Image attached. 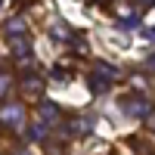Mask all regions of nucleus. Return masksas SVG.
<instances>
[{"label": "nucleus", "mask_w": 155, "mask_h": 155, "mask_svg": "<svg viewBox=\"0 0 155 155\" xmlns=\"http://www.w3.org/2000/svg\"><path fill=\"white\" fill-rule=\"evenodd\" d=\"M146 65H149V68H152V71H155V53H152V56H149V59H146Z\"/></svg>", "instance_id": "nucleus-13"}, {"label": "nucleus", "mask_w": 155, "mask_h": 155, "mask_svg": "<svg viewBox=\"0 0 155 155\" xmlns=\"http://www.w3.org/2000/svg\"><path fill=\"white\" fill-rule=\"evenodd\" d=\"M143 37H146V41H155V28H146V31H143Z\"/></svg>", "instance_id": "nucleus-12"}, {"label": "nucleus", "mask_w": 155, "mask_h": 155, "mask_svg": "<svg viewBox=\"0 0 155 155\" xmlns=\"http://www.w3.org/2000/svg\"><path fill=\"white\" fill-rule=\"evenodd\" d=\"M71 50H74V53H87V50H90V44H87V37L84 34H71Z\"/></svg>", "instance_id": "nucleus-7"}, {"label": "nucleus", "mask_w": 155, "mask_h": 155, "mask_svg": "<svg viewBox=\"0 0 155 155\" xmlns=\"http://www.w3.org/2000/svg\"><path fill=\"white\" fill-rule=\"evenodd\" d=\"M22 90L28 96H41V90H44V81L37 78L34 71H28V74H22Z\"/></svg>", "instance_id": "nucleus-6"}, {"label": "nucleus", "mask_w": 155, "mask_h": 155, "mask_svg": "<svg viewBox=\"0 0 155 155\" xmlns=\"http://www.w3.org/2000/svg\"><path fill=\"white\" fill-rule=\"evenodd\" d=\"M6 31H9V37H19V34H25V22H22V19H9Z\"/></svg>", "instance_id": "nucleus-9"}, {"label": "nucleus", "mask_w": 155, "mask_h": 155, "mask_svg": "<svg viewBox=\"0 0 155 155\" xmlns=\"http://www.w3.org/2000/svg\"><path fill=\"white\" fill-rule=\"evenodd\" d=\"M22 115H25V109L19 106V102H12V106H6L3 112H0V124H6V127H19V124H22Z\"/></svg>", "instance_id": "nucleus-4"}, {"label": "nucleus", "mask_w": 155, "mask_h": 155, "mask_svg": "<svg viewBox=\"0 0 155 155\" xmlns=\"http://www.w3.org/2000/svg\"><path fill=\"white\" fill-rule=\"evenodd\" d=\"M41 118H44L47 124H50V121H56V118H59V109L53 106V102H44V106H41Z\"/></svg>", "instance_id": "nucleus-8"}, {"label": "nucleus", "mask_w": 155, "mask_h": 155, "mask_svg": "<svg viewBox=\"0 0 155 155\" xmlns=\"http://www.w3.org/2000/svg\"><path fill=\"white\" fill-rule=\"evenodd\" d=\"M90 130H93V118H74V121H68L65 127H62V134H65L68 140L81 137V134H90Z\"/></svg>", "instance_id": "nucleus-3"}, {"label": "nucleus", "mask_w": 155, "mask_h": 155, "mask_svg": "<svg viewBox=\"0 0 155 155\" xmlns=\"http://www.w3.org/2000/svg\"><path fill=\"white\" fill-rule=\"evenodd\" d=\"M121 112H124V115H130V118H149L152 106H149V99H146V96L130 93V96H124V99H121Z\"/></svg>", "instance_id": "nucleus-2"}, {"label": "nucleus", "mask_w": 155, "mask_h": 155, "mask_svg": "<svg viewBox=\"0 0 155 155\" xmlns=\"http://www.w3.org/2000/svg\"><path fill=\"white\" fill-rule=\"evenodd\" d=\"M44 137H47V127L44 124H34L31 127V140H44Z\"/></svg>", "instance_id": "nucleus-11"}, {"label": "nucleus", "mask_w": 155, "mask_h": 155, "mask_svg": "<svg viewBox=\"0 0 155 155\" xmlns=\"http://www.w3.org/2000/svg\"><path fill=\"white\" fill-rule=\"evenodd\" d=\"M115 78H118V68H115V65H109V62H93V68H90V74H87V87L93 90L96 96L109 93Z\"/></svg>", "instance_id": "nucleus-1"}, {"label": "nucleus", "mask_w": 155, "mask_h": 155, "mask_svg": "<svg viewBox=\"0 0 155 155\" xmlns=\"http://www.w3.org/2000/svg\"><path fill=\"white\" fill-rule=\"evenodd\" d=\"M146 121H149V130L155 134V118H146Z\"/></svg>", "instance_id": "nucleus-14"}, {"label": "nucleus", "mask_w": 155, "mask_h": 155, "mask_svg": "<svg viewBox=\"0 0 155 155\" xmlns=\"http://www.w3.org/2000/svg\"><path fill=\"white\" fill-rule=\"evenodd\" d=\"M9 53L16 56V59H25V56H31V41H28V34L9 37Z\"/></svg>", "instance_id": "nucleus-5"}, {"label": "nucleus", "mask_w": 155, "mask_h": 155, "mask_svg": "<svg viewBox=\"0 0 155 155\" xmlns=\"http://www.w3.org/2000/svg\"><path fill=\"white\" fill-rule=\"evenodd\" d=\"M96 3H106V0H96ZM109 3H112V0H109Z\"/></svg>", "instance_id": "nucleus-15"}, {"label": "nucleus", "mask_w": 155, "mask_h": 155, "mask_svg": "<svg viewBox=\"0 0 155 155\" xmlns=\"http://www.w3.org/2000/svg\"><path fill=\"white\" fill-rule=\"evenodd\" d=\"M9 84H12V78L3 71V68H0V99H3L6 96V90H9Z\"/></svg>", "instance_id": "nucleus-10"}]
</instances>
